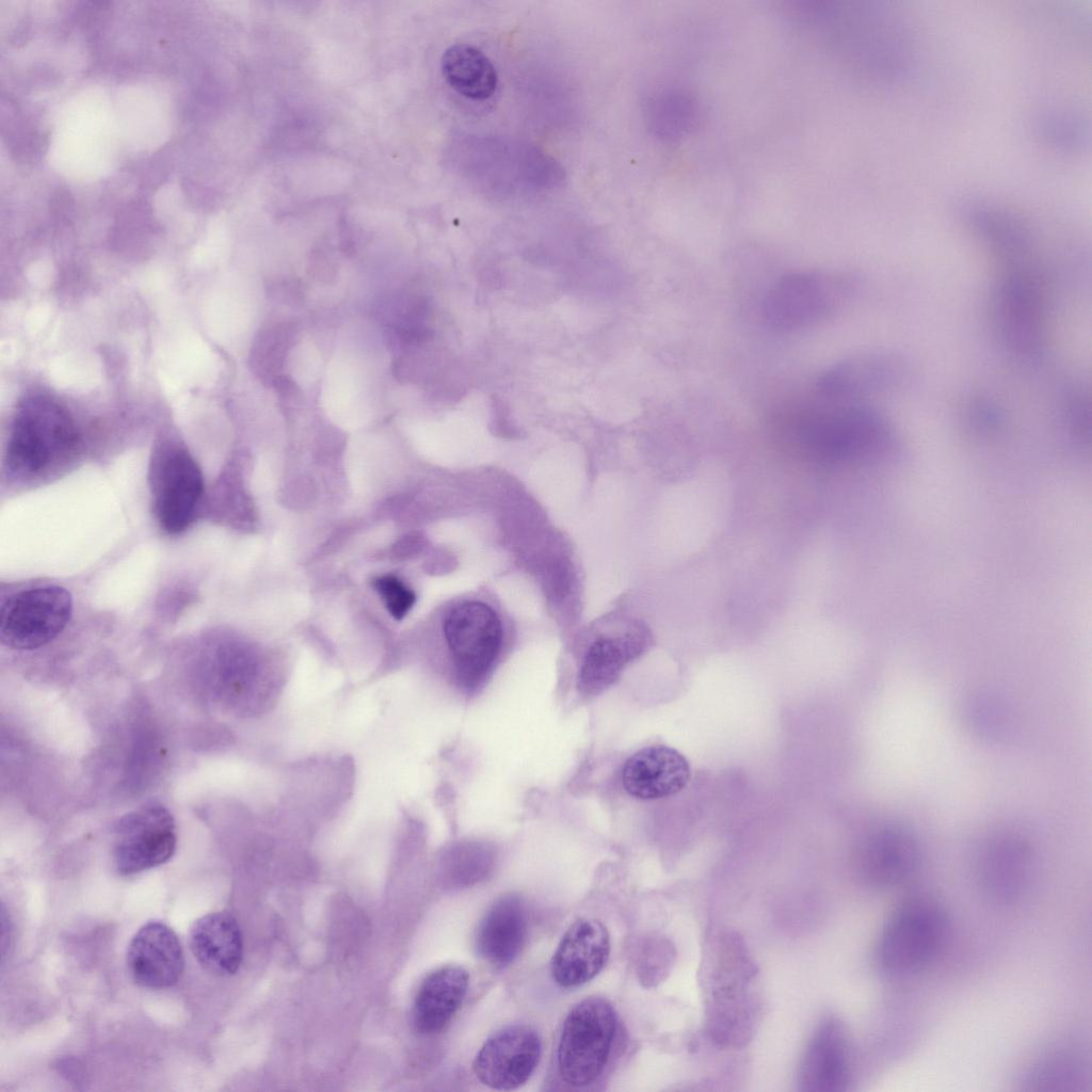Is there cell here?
<instances>
[{
	"label": "cell",
	"instance_id": "cell-1",
	"mask_svg": "<svg viewBox=\"0 0 1092 1092\" xmlns=\"http://www.w3.org/2000/svg\"><path fill=\"white\" fill-rule=\"evenodd\" d=\"M826 401L775 418L773 432L783 448L805 463L828 467L872 456L893 444V428L877 408L864 401Z\"/></svg>",
	"mask_w": 1092,
	"mask_h": 1092
},
{
	"label": "cell",
	"instance_id": "cell-2",
	"mask_svg": "<svg viewBox=\"0 0 1092 1092\" xmlns=\"http://www.w3.org/2000/svg\"><path fill=\"white\" fill-rule=\"evenodd\" d=\"M78 441L76 424L64 406L46 396L27 398L11 428L6 469L20 480L47 478L69 462Z\"/></svg>",
	"mask_w": 1092,
	"mask_h": 1092
},
{
	"label": "cell",
	"instance_id": "cell-3",
	"mask_svg": "<svg viewBox=\"0 0 1092 1092\" xmlns=\"http://www.w3.org/2000/svg\"><path fill=\"white\" fill-rule=\"evenodd\" d=\"M948 930L945 909L934 899L904 901L888 917L876 945V963L889 977L914 975L940 952Z\"/></svg>",
	"mask_w": 1092,
	"mask_h": 1092
},
{
	"label": "cell",
	"instance_id": "cell-4",
	"mask_svg": "<svg viewBox=\"0 0 1092 1092\" xmlns=\"http://www.w3.org/2000/svg\"><path fill=\"white\" fill-rule=\"evenodd\" d=\"M990 324L998 343L1015 358L1034 363L1046 347V304L1037 277L1005 270L992 288Z\"/></svg>",
	"mask_w": 1092,
	"mask_h": 1092
},
{
	"label": "cell",
	"instance_id": "cell-5",
	"mask_svg": "<svg viewBox=\"0 0 1092 1092\" xmlns=\"http://www.w3.org/2000/svg\"><path fill=\"white\" fill-rule=\"evenodd\" d=\"M613 1006L591 996L578 1001L567 1013L558 1045L561 1078L573 1087H585L604 1072L616 1032Z\"/></svg>",
	"mask_w": 1092,
	"mask_h": 1092
},
{
	"label": "cell",
	"instance_id": "cell-6",
	"mask_svg": "<svg viewBox=\"0 0 1092 1092\" xmlns=\"http://www.w3.org/2000/svg\"><path fill=\"white\" fill-rule=\"evenodd\" d=\"M856 287V278L847 274H786L767 292L761 307L762 320L780 332L810 326L837 310L854 294Z\"/></svg>",
	"mask_w": 1092,
	"mask_h": 1092
},
{
	"label": "cell",
	"instance_id": "cell-7",
	"mask_svg": "<svg viewBox=\"0 0 1092 1092\" xmlns=\"http://www.w3.org/2000/svg\"><path fill=\"white\" fill-rule=\"evenodd\" d=\"M71 609V596L61 587H39L14 593L1 607V642L21 651L46 645L65 628Z\"/></svg>",
	"mask_w": 1092,
	"mask_h": 1092
},
{
	"label": "cell",
	"instance_id": "cell-8",
	"mask_svg": "<svg viewBox=\"0 0 1092 1092\" xmlns=\"http://www.w3.org/2000/svg\"><path fill=\"white\" fill-rule=\"evenodd\" d=\"M444 632L461 685L467 689L477 687L492 669L500 651L502 627L499 617L483 603H463L448 613Z\"/></svg>",
	"mask_w": 1092,
	"mask_h": 1092
},
{
	"label": "cell",
	"instance_id": "cell-9",
	"mask_svg": "<svg viewBox=\"0 0 1092 1092\" xmlns=\"http://www.w3.org/2000/svg\"><path fill=\"white\" fill-rule=\"evenodd\" d=\"M113 863L130 876L166 863L177 846L176 824L170 810L148 802L125 814L115 825Z\"/></svg>",
	"mask_w": 1092,
	"mask_h": 1092
},
{
	"label": "cell",
	"instance_id": "cell-10",
	"mask_svg": "<svg viewBox=\"0 0 1092 1092\" xmlns=\"http://www.w3.org/2000/svg\"><path fill=\"white\" fill-rule=\"evenodd\" d=\"M152 496L157 519L164 531L179 533L192 523L204 493L195 460L180 447L164 448L152 468Z\"/></svg>",
	"mask_w": 1092,
	"mask_h": 1092
},
{
	"label": "cell",
	"instance_id": "cell-11",
	"mask_svg": "<svg viewBox=\"0 0 1092 1092\" xmlns=\"http://www.w3.org/2000/svg\"><path fill=\"white\" fill-rule=\"evenodd\" d=\"M911 367L901 355L871 352L845 358L818 379V394L829 401L863 402V399L896 390L910 380Z\"/></svg>",
	"mask_w": 1092,
	"mask_h": 1092
},
{
	"label": "cell",
	"instance_id": "cell-12",
	"mask_svg": "<svg viewBox=\"0 0 1092 1092\" xmlns=\"http://www.w3.org/2000/svg\"><path fill=\"white\" fill-rule=\"evenodd\" d=\"M541 1053V1039L533 1027L507 1025L483 1043L472 1063L473 1073L491 1089L515 1090L534 1073Z\"/></svg>",
	"mask_w": 1092,
	"mask_h": 1092
},
{
	"label": "cell",
	"instance_id": "cell-13",
	"mask_svg": "<svg viewBox=\"0 0 1092 1092\" xmlns=\"http://www.w3.org/2000/svg\"><path fill=\"white\" fill-rule=\"evenodd\" d=\"M961 213L973 232L1006 264L1028 269L1034 238L1029 225L1014 211L995 203L968 199Z\"/></svg>",
	"mask_w": 1092,
	"mask_h": 1092
},
{
	"label": "cell",
	"instance_id": "cell-14",
	"mask_svg": "<svg viewBox=\"0 0 1092 1092\" xmlns=\"http://www.w3.org/2000/svg\"><path fill=\"white\" fill-rule=\"evenodd\" d=\"M126 963L136 984L159 990L178 982L183 973L184 957L176 933L161 921H149L132 936Z\"/></svg>",
	"mask_w": 1092,
	"mask_h": 1092
},
{
	"label": "cell",
	"instance_id": "cell-15",
	"mask_svg": "<svg viewBox=\"0 0 1092 1092\" xmlns=\"http://www.w3.org/2000/svg\"><path fill=\"white\" fill-rule=\"evenodd\" d=\"M607 928L597 919L574 921L561 937L550 962V973L562 987H575L595 978L610 956Z\"/></svg>",
	"mask_w": 1092,
	"mask_h": 1092
},
{
	"label": "cell",
	"instance_id": "cell-16",
	"mask_svg": "<svg viewBox=\"0 0 1092 1092\" xmlns=\"http://www.w3.org/2000/svg\"><path fill=\"white\" fill-rule=\"evenodd\" d=\"M691 775L687 758L667 745H651L630 756L623 768L625 790L641 800H656L680 792Z\"/></svg>",
	"mask_w": 1092,
	"mask_h": 1092
},
{
	"label": "cell",
	"instance_id": "cell-17",
	"mask_svg": "<svg viewBox=\"0 0 1092 1092\" xmlns=\"http://www.w3.org/2000/svg\"><path fill=\"white\" fill-rule=\"evenodd\" d=\"M851 1075V1050L847 1032L835 1018L824 1021L815 1032L803 1058L799 1083L803 1091L831 1092L847 1089Z\"/></svg>",
	"mask_w": 1092,
	"mask_h": 1092
},
{
	"label": "cell",
	"instance_id": "cell-18",
	"mask_svg": "<svg viewBox=\"0 0 1092 1092\" xmlns=\"http://www.w3.org/2000/svg\"><path fill=\"white\" fill-rule=\"evenodd\" d=\"M528 934V916L515 894L499 897L479 922L475 946L478 954L494 966H505L520 953Z\"/></svg>",
	"mask_w": 1092,
	"mask_h": 1092
},
{
	"label": "cell",
	"instance_id": "cell-19",
	"mask_svg": "<svg viewBox=\"0 0 1092 1092\" xmlns=\"http://www.w3.org/2000/svg\"><path fill=\"white\" fill-rule=\"evenodd\" d=\"M190 949L198 964L216 976L236 974L243 959V937L237 919L228 912H212L194 921Z\"/></svg>",
	"mask_w": 1092,
	"mask_h": 1092
},
{
	"label": "cell",
	"instance_id": "cell-20",
	"mask_svg": "<svg viewBox=\"0 0 1092 1092\" xmlns=\"http://www.w3.org/2000/svg\"><path fill=\"white\" fill-rule=\"evenodd\" d=\"M469 983V975L461 966L445 965L430 973L415 997L413 1018L416 1029L424 1034L443 1030L461 1008Z\"/></svg>",
	"mask_w": 1092,
	"mask_h": 1092
},
{
	"label": "cell",
	"instance_id": "cell-21",
	"mask_svg": "<svg viewBox=\"0 0 1092 1092\" xmlns=\"http://www.w3.org/2000/svg\"><path fill=\"white\" fill-rule=\"evenodd\" d=\"M440 69L449 86L470 100H486L498 86V75L491 60L469 44L447 48L440 60Z\"/></svg>",
	"mask_w": 1092,
	"mask_h": 1092
},
{
	"label": "cell",
	"instance_id": "cell-22",
	"mask_svg": "<svg viewBox=\"0 0 1092 1092\" xmlns=\"http://www.w3.org/2000/svg\"><path fill=\"white\" fill-rule=\"evenodd\" d=\"M646 646L643 633L621 639H601L588 651L582 662L578 687L584 694H598L619 678L623 668Z\"/></svg>",
	"mask_w": 1092,
	"mask_h": 1092
},
{
	"label": "cell",
	"instance_id": "cell-23",
	"mask_svg": "<svg viewBox=\"0 0 1092 1092\" xmlns=\"http://www.w3.org/2000/svg\"><path fill=\"white\" fill-rule=\"evenodd\" d=\"M916 868L914 849L901 840H884L867 849L861 864L863 880L870 886L888 889L910 880Z\"/></svg>",
	"mask_w": 1092,
	"mask_h": 1092
},
{
	"label": "cell",
	"instance_id": "cell-24",
	"mask_svg": "<svg viewBox=\"0 0 1092 1092\" xmlns=\"http://www.w3.org/2000/svg\"><path fill=\"white\" fill-rule=\"evenodd\" d=\"M205 655L203 667L210 690L219 697L236 702L246 695L248 688V668L244 656L236 647L219 645L213 652Z\"/></svg>",
	"mask_w": 1092,
	"mask_h": 1092
},
{
	"label": "cell",
	"instance_id": "cell-25",
	"mask_svg": "<svg viewBox=\"0 0 1092 1092\" xmlns=\"http://www.w3.org/2000/svg\"><path fill=\"white\" fill-rule=\"evenodd\" d=\"M372 585L396 620H401L415 603V594L395 576L376 577Z\"/></svg>",
	"mask_w": 1092,
	"mask_h": 1092
},
{
	"label": "cell",
	"instance_id": "cell-26",
	"mask_svg": "<svg viewBox=\"0 0 1092 1092\" xmlns=\"http://www.w3.org/2000/svg\"><path fill=\"white\" fill-rule=\"evenodd\" d=\"M1075 1063L1067 1056H1055L1034 1066L1029 1075L1028 1083L1048 1086L1057 1083H1071V1076L1075 1075Z\"/></svg>",
	"mask_w": 1092,
	"mask_h": 1092
}]
</instances>
